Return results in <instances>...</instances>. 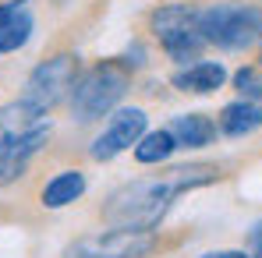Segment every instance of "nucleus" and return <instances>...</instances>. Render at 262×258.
Returning a JSON list of instances; mask_svg holds the SVG:
<instances>
[{"label":"nucleus","instance_id":"nucleus-1","mask_svg":"<svg viewBox=\"0 0 262 258\" xmlns=\"http://www.w3.org/2000/svg\"><path fill=\"white\" fill-rule=\"evenodd\" d=\"M216 163H177V167H167L152 177L128 180L117 191H110L103 202V219L121 230H156L181 195L216 184Z\"/></svg>","mask_w":262,"mask_h":258},{"label":"nucleus","instance_id":"nucleus-2","mask_svg":"<svg viewBox=\"0 0 262 258\" xmlns=\"http://www.w3.org/2000/svg\"><path fill=\"white\" fill-rule=\"evenodd\" d=\"M50 138V113L39 106L14 99L0 106V187L25 177L32 156Z\"/></svg>","mask_w":262,"mask_h":258},{"label":"nucleus","instance_id":"nucleus-3","mask_svg":"<svg viewBox=\"0 0 262 258\" xmlns=\"http://www.w3.org/2000/svg\"><path fill=\"white\" fill-rule=\"evenodd\" d=\"M131 78H135V67H131L124 57L96 60L89 71L78 75V82H75V92L68 99L71 117L78 124H92L99 117H110L121 106V99L128 96Z\"/></svg>","mask_w":262,"mask_h":258},{"label":"nucleus","instance_id":"nucleus-4","mask_svg":"<svg viewBox=\"0 0 262 258\" xmlns=\"http://www.w3.org/2000/svg\"><path fill=\"white\" fill-rule=\"evenodd\" d=\"M199 32L206 46L241 53L262 39V11L255 4H209L199 7Z\"/></svg>","mask_w":262,"mask_h":258},{"label":"nucleus","instance_id":"nucleus-5","mask_svg":"<svg viewBox=\"0 0 262 258\" xmlns=\"http://www.w3.org/2000/svg\"><path fill=\"white\" fill-rule=\"evenodd\" d=\"M149 29L152 36L160 39L163 53L174 60V64H195L202 60V50L206 39L199 32V7L195 4H160L152 14H149Z\"/></svg>","mask_w":262,"mask_h":258},{"label":"nucleus","instance_id":"nucleus-6","mask_svg":"<svg viewBox=\"0 0 262 258\" xmlns=\"http://www.w3.org/2000/svg\"><path fill=\"white\" fill-rule=\"evenodd\" d=\"M78 75H82V60L75 53H53V57L39 60L29 71L21 99L32 103V106H39L43 113H50V110H57L60 103L71 99Z\"/></svg>","mask_w":262,"mask_h":258},{"label":"nucleus","instance_id":"nucleus-7","mask_svg":"<svg viewBox=\"0 0 262 258\" xmlns=\"http://www.w3.org/2000/svg\"><path fill=\"white\" fill-rule=\"evenodd\" d=\"M156 248H160L156 230L110 226V230H99V233L75 237L64 248V258H149V255H156Z\"/></svg>","mask_w":262,"mask_h":258},{"label":"nucleus","instance_id":"nucleus-8","mask_svg":"<svg viewBox=\"0 0 262 258\" xmlns=\"http://www.w3.org/2000/svg\"><path fill=\"white\" fill-rule=\"evenodd\" d=\"M145 131H149V113H145L142 106H117V110L106 117V128L96 134L89 156H92L96 163H110V159H117L121 152L135 149Z\"/></svg>","mask_w":262,"mask_h":258},{"label":"nucleus","instance_id":"nucleus-9","mask_svg":"<svg viewBox=\"0 0 262 258\" xmlns=\"http://www.w3.org/2000/svg\"><path fill=\"white\" fill-rule=\"evenodd\" d=\"M223 82H227V67L220 60H195L170 75V85L177 92H191V96H213L223 88Z\"/></svg>","mask_w":262,"mask_h":258},{"label":"nucleus","instance_id":"nucleus-10","mask_svg":"<svg viewBox=\"0 0 262 258\" xmlns=\"http://www.w3.org/2000/svg\"><path fill=\"white\" fill-rule=\"evenodd\" d=\"M89 180L82 170H60L53 173L50 180L43 184V191H39V198H43V209H68V205H75L82 195H85Z\"/></svg>","mask_w":262,"mask_h":258},{"label":"nucleus","instance_id":"nucleus-11","mask_svg":"<svg viewBox=\"0 0 262 258\" xmlns=\"http://www.w3.org/2000/svg\"><path fill=\"white\" fill-rule=\"evenodd\" d=\"M259 128H262V103H248V99L227 103L216 117V131L227 138H245Z\"/></svg>","mask_w":262,"mask_h":258},{"label":"nucleus","instance_id":"nucleus-12","mask_svg":"<svg viewBox=\"0 0 262 258\" xmlns=\"http://www.w3.org/2000/svg\"><path fill=\"white\" fill-rule=\"evenodd\" d=\"M170 131L177 138V149H206L216 142V121L206 113H181L170 121Z\"/></svg>","mask_w":262,"mask_h":258},{"label":"nucleus","instance_id":"nucleus-13","mask_svg":"<svg viewBox=\"0 0 262 258\" xmlns=\"http://www.w3.org/2000/svg\"><path fill=\"white\" fill-rule=\"evenodd\" d=\"M174 152H177V138H174L170 128L145 131V134L138 138V145H135V159H138L142 167H160V163H167Z\"/></svg>","mask_w":262,"mask_h":258},{"label":"nucleus","instance_id":"nucleus-14","mask_svg":"<svg viewBox=\"0 0 262 258\" xmlns=\"http://www.w3.org/2000/svg\"><path fill=\"white\" fill-rule=\"evenodd\" d=\"M32 29H36V21H32L29 11H25L21 18H14V21L0 32V53H14V50H21V46L32 39Z\"/></svg>","mask_w":262,"mask_h":258},{"label":"nucleus","instance_id":"nucleus-15","mask_svg":"<svg viewBox=\"0 0 262 258\" xmlns=\"http://www.w3.org/2000/svg\"><path fill=\"white\" fill-rule=\"evenodd\" d=\"M234 88H237V96L241 99H248V103H262V67L255 64H245V67H237L234 71Z\"/></svg>","mask_w":262,"mask_h":258},{"label":"nucleus","instance_id":"nucleus-16","mask_svg":"<svg viewBox=\"0 0 262 258\" xmlns=\"http://www.w3.org/2000/svg\"><path fill=\"white\" fill-rule=\"evenodd\" d=\"M25 11H29V0H4V4H0V32H4L14 18H21Z\"/></svg>","mask_w":262,"mask_h":258},{"label":"nucleus","instance_id":"nucleus-17","mask_svg":"<svg viewBox=\"0 0 262 258\" xmlns=\"http://www.w3.org/2000/svg\"><path fill=\"white\" fill-rule=\"evenodd\" d=\"M248 258H262V219L259 223H252V230H248Z\"/></svg>","mask_w":262,"mask_h":258},{"label":"nucleus","instance_id":"nucleus-18","mask_svg":"<svg viewBox=\"0 0 262 258\" xmlns=\"http://www.w3.org/2000/svg\"><path fill=\"white\" fill-rule=\"evenodd\" d=\"M199 258H248L245 251H234V248H227V251H206V255H199Z\"/></svg>","mask_w":262,"mask_h":258},{"label":"nucleus","instance_id":"nucleus-19","mask_svg":"<svg viewBox=\"0 0 262 258\" xmlns=\"http://www.w3.org/2000/svg\"><path fill=\"white\" fill-rule=\"evenodd\" d=\"M259 60H262V53H259Z\"/></svg>","mask_w":262,"mask_h":258}]
</instances>
